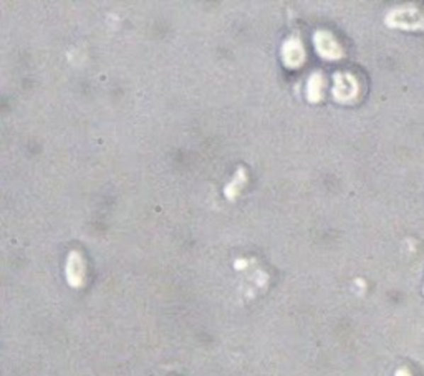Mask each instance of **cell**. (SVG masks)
<instances>
[{
  "label": "cell",
  "instance_id": "cell-1",
  "mask_svg": "<svg viewBox=\"0 0 424 376\" xmlns=\"http://www.w3.org/2000/svg\"><path fill=\"white\" fill-rule=\"evenodd\" d=\"M303 58H305V52L299 38L295 37L289 38V40L284 43V48H282L284 65L289 68H299L303 63Z\"/></svg>",
  "mask_w": 424,
  "mask_h": 376
},
{
  "label": "cell",
  "instance_id": "cell-2",
  "mask_svg": "<svg viewBox=\"0 0 424 376\" xmlns=\"http://www.w3.org/2000/svg\"><path fill=\"white\" fill-rule=\"evenodd\" d=\"M315 47H317V52L322 57H327V58L337 57L335 50H338V47L335 45L333 37L327 32H317V33H315Z\"/></svg>",
  "mask_w": 424,
  "mask_h": 376
},
{
  "label": "cell",
  "instance_id": "cell-3",
  "mask_svg": "<svg viewBox=\"0 0 424 376\" xmlns=\"http://www.w3.org/2000/svg\"><path fill=\"white\" fill-rule=\"evenodd\" d=\"M315 82H317V78H315V73H313V77L310 78L308 82V90H307V96L312 103H317L320 100V96H322L320 95V93H322V78H320L318 83Z\"/></svg>",
  "mask_w": 424,
  "mask_h": 376
}]
</instances>
